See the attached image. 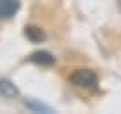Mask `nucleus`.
Masks as SVG:
<instances>
[{
    "instance_id": "nucleus-5",
    "label": "nucleus",
    "mask_w": 121,
    "mask_h": 114,
    "mask_svg": "<svg viewBox=\"0 0 121 114\" xmlns=\"http://www.w3.org/2000/svg\"><path fill=\"white\" fill-rule=\"evenodd\" d=\"M24 36L33 43H42V42H45V38H47L45 31L42 28H38V26H26L24 28Z\"/></svg>"
},
{
    "instance_id": "nucleus-1",
    "label": "nucleus",
    "mask_w": 121,
    "mask_h": 114,
    "mask_svg": "<svg viewBox=\"0 0 121 114\" xmlns=\"http://www.w3.org/2000/svg\"><path fill=\"white\" fill-rule=\"evenodd\" d=\"M69 81L80 88H97L99 85V78L95 71H92V69H76L71 73Z\"/></svg>"
},
{
    "instance_id": "nucleus-2",
    "label": "nucleus",
    "mask_w": 121,
    "mask_h": 114,
    "mask_svg": "<svg viewBox=\"0 0 121 114\" xmlns=\"http://www.w3.org/2000/svg\"><path fill=\"white\" fill-rule=\"evenodd\" d=\"M19 7H21L19 0H0V17L2 19L12 17L19 10Z\"/></svg>"
},
{
    "instance_id": "nucleus-3",
    "label": "nucleus",
    "mask_w": 121,
    "mask_h": 114,
    "mask_svg": "<svg viewBox=\"0 0 121 114\" xmlns=\"http://www.w3.org/2000/svg\"><path fill=\"white\" fill-rule=\"evenodd\" d=\"M28 59L31 62L38 64V66H52V64L56 62V57L47 50H36V52H33Z\"/></svg>"
},
{
    "instance_id": "nucleus-6",
    "label": "nucleus",
    "mask_w": 121,
    "mask_h": 114,
    "mask_svg": "<svg viewBox=\"0 0 121 114\" xmlns=\"http://www.w3.org/2000/svg\"><path fill=\"white\" fill-rule=\"evenodd\" d=\"M26 106L30 107V109H33L35 112H50V107H47V106H43L40 104V102H36V100H26Z\"/></svg>"
},
{
    "instance_id": "nucleus-4",
    "label": "nucleus",
    "mask_w": 121,
    "mask_h": 114,
    "mask_svg": "<svg viewBox=\"0 0 121 114\" xmlns=\"http://www.w3.org/2000/svg\"><path fill=\"white\" fill-rule=\"evenodd\" d=\"M0 95L5 97V99H16L19 95V88L10 80L0 78Z\"/></svg>"
}]
</instances>
